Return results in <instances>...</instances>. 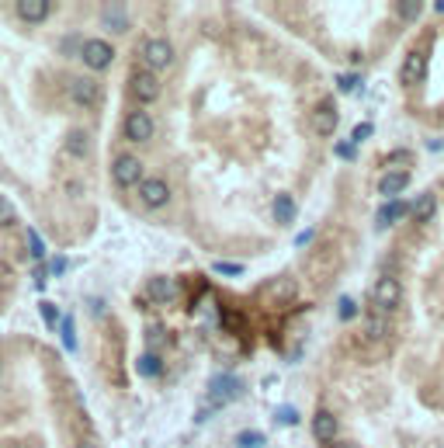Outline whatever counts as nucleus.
Returning <instances> with one entry per match:
<instances>
[{
  "instance_id": "15",
  "label": "nucleus",
  "mask_w": 444,
  "mask_h": 448,
  "mask_svg": "<svg viewBox=\"0 0 444 448\" xmlns=\"http://www.w3.org/2000/svg\"><path fill=\"white\" fill-rule=\"evenodd\" d=\"M101 21H104V28H108V32H115V35H119V32L128 28V7H125V4H108V7L101 11Z\"/></svg>"
},
{
  "instance_id": "20",
  "label": "nucleus",
  "mask_w": 444,
  "mask_h": 448,
  "mask_svg": "<svg viewBox=\"0 0 444 448\" xmlns=\"http://www.w3.org/2000/svg\"><path fill=\"white\" fill-rule=\"evenodd\" d=\"M434 212H438V199H434L431 191H424V195L413 202V212H409V216H416V219H431Z\"/></svg>"
},
{
  "instance_id": "22",
  "label": "nucleus",
  "mask_w": 444,
  "mask_h": 448,
  "mask_svg": "<svg viewBox=\"0 0 444 448\" xmlns=\"http://www.w3.org/2000/svg\"><path fill=\"white\" fill-rule=\"evenodd\" d=\"M136 372H143V375H160V372H163L160 355H153V351L139 355V358H136Z\"/></svg>"
},
{
  "instance_id": "4",
  "label": "nucleus",
  "mask_w": 444,
  "mask_h": 448,
  "mask_svg": "<svg viewBox=\"0 0 444 448\" xmlns=\"http://www.w3.org/2000/svg\"><path fill=\"white\" fill-rule=\"evenodd\" d=\"M139 56H143V66H150V70H167V66L174 63V45L167 39H146L143 49H139Z\"/></svg>"
},
{
  "instance_id": "35",
  "label": "nucleus",
  "mask_w": 444,
  "mask_h": 448,
  "mask_svg": "<svg viewBox=\"0 0 444 448\" xmlns=\"http://www.w3.org/2000/svg\"><path fill=\"white\" fill-rule=\"evenodd\" d=\"M219 275H243V264H215Z\"/></svg>"
},
{
  "instance_id": "9",
  "label": "nucleus",
  "mask_w": 444,
  "mask_h": 448,
  "mask_svg": "<svg viewBox=\"0 0 444 448\" xmlns=\"http://www.w3.org/2000/svg\"><path fill=\"white\" fill-rule=\"evenodd\" d=\"M121 132H125V139H132V143H146V139L153 136V119H150L146 112H128L125 122H121Z\"/></svg>"
},
{
  "instance_id": "32",
  "label": "nucleus",
  "mask_w": 444,
  "mask_h": 448,
  "mask_svg": "<svg viewBox=\"0 0 444 448\" xmlns=\"http://www.w3.org/2000/svg\"><path fill=\"white\" fill-rule=\"evenodd\" d=\"M337 157H340V160H354V157H358V146H354L351 139H344V143H337Z\"/></svg>"
},
{
  "instance_id": "3",
  "label": "nucleus",
  "mask_w": 444,
  "mask_h": 448,
  "mask_svg": "<svg viewBox=\"0 0 444 448\" xmlns=\"http://www.w3.org/2000/svg\"><path fill=\"white\" fill-rule=\"evenodd\" d=\"M112 177H115V184H121V188L143 184V163H139V157L136 153H119L112 160Z\"/></svg>"
},
{
  "instance_id": "11",
  "label": "nucleus",
  "mask_w": 444,
  "mask_h": 448,
  "mask_svg": "<svg viewBox=\"0 0 444 448\" xmlns=\"http://www.w3.org/2000/svg\"><path fill=\"white\" fill-rule=\"evenodd\" d=\"M70 101H77V105H83V108L97 105V101H101V87H97V81H90V77H70Z\"/></svg>"
},
{
  "instance_id": "34",
  "label": "nucleus",
  "mask_w": 444,
  "mask_h": 448,
  "mask_svg": "<svg viewBox=\"0 0 444 448\" xmlns=\"http://www.w3.org/2000/svg\"><path fill=\"white\" fill-rule=\"evenodd\" d=\"M368 136H371V122L358 125V129H354V136H351V143H354V146H358V143H361V139H368Z\"/></svg>"
},
{
  "instance_id": "36",
  "label": "nucleus",
  "mask_w": 444,
  "mask_h": 448,
  "mask_svg": "<svg viewBox=\"0 0 444 448\" xmlns=\"http://www.w3.org/2000/svg\"><path fill=\"white\" fill-rule=\"evenodd\" d=\"M313 237H316V230H302V233H299V240H295V244H299V247H306V244H309V240H313Z\"/></svg>"
},
{
  "instance_id": "37",
  "label": "nucleus",
  "mask_w": 444,
  "mask_h": 448,
  "mask_svg": "<svg viewBox=\"0 0 444 448\" xmlns=\"http://www.w3.org/2000/svg\"><path fill=\"white\" fill-rule=\"evenodd\" d=\"M389 163H409V153H392V157H389Z\"/></svg>"
},
{
  "instance_id": "27",
  "label": "nucleus",
  "mask_w": 444,
  "mask_h": 448,
  "mask_svg": "<svg viewBox=\"0 0 444 448\" xmlns=\"http://www.w3.org/2000/svg\"><path fill=\"white\" fill-rule=\"evenodd\" d=\"M236 445L240 448H264V435H257V431H243V435H236Z\"/></svg>"
},
{
  "instance_id": "13",
  "label": "nucleus",
  "mask_w": 444,
  "mask_h": 448,
  "mask_svg": "<svg viewBox=\"0 0 444 448\" xmlns=\"http://www.w3.org/2000/svg\"><path fill=\"white\" fill-rule=\"evenodd\" d=\"M406 184H409V174H406V170H389V174H382V177H378L375 191H378L382 199H389V202H392V199H400V195L406 191Z\"/></svg>"
},
{
  "instance_id": "6",
  "label": "nucleus",
  "mask_w": 444,
  "mask_h": 448,
  "mask_svg": "<svg viewBox=\"0 0 444 448\" xmlns=\"http://www.w3.org/2000/svg\"><path fill=\"white\" fill-rule=\"evenodd\" d=\"M424 77H427V56H424L420 49L406 52L403 66H400V83H403V87H420Z\"/></svg>"
},
{
  "instance_id": "8",
  "label": "nucleus",
  "mask_w": 444,
  "mask_h": 448,
  "mask_svg": "<svg viewBox=\"0 0 444 448\" xmlns=\"http://www.w3.org/2000/svg\"><path fill=\"white\" fill-rule=\"evenodd\" d=\"M139 199H143V205H150V208H163V205L170 202V184L163 177H143Z\"/></svg>"
},
{
  "instance_id": "1",
  "label": "nucleus",
  "mask_w": 444,
  "mask_h": 448,
  "mask_svg": "<svg viewBox=\"0 0 444 448\" xmlns=\"http://www.w3.org/2000/svg\"><path fill=\"white\" fill-rule=\"evenodd\" d=\"M243 393V382L236 379V375H229V372H219L212 382H208V407L198 413V417H205V413H212V410L226 407L229 400H236Z\"/></svg>"
},
{
  "instance_id": "10",
  "label": "nucleus",
  "mask_w": 444,
  "mask_h": 448,
  "mask_svg": "<svg viewBox=\"0 0 444 448\" xmlns=\"http://www.w3.org/2000/svg\"><path fill=\"white\" fill-rule=\"evenodd\" d=\"M337 431H340V424H337V417L330 413V410H316V417H313V435H316V442L323 448L337 445Z\"/></svg>"
},
{
  "instance_id": "31",
  "label": "nucleus",
  "mask_w": 444,
  "mask_h": 448,
  "mask_svg": "<svg viewBox=\"0 0 444 448\" xmlns=\"http://www.w3.org/2000/svg\"><path fill=\"white\" fill-rule=\"evenodd\" d=\"M14 219H18V212H14V205H11V202H7V199H4V195H0V226H11Z\"/></svg>"
},
{
  "instance_id": "7",
  "label": "nucleus",
  "mask_w": 444,
  "mask_h": 448,
  "mask_svg": "<svg viewBox=\"0 0 444 448\" xmlns=\"http://www.w3.org/2000/svg\"><path fill=\"white\" fill-rule=\"evenodd\" d=\"M128 90L136 101H157L160 98V81L153 77V70H136L128 77Z\"/></svg>"
},
{
  "instance_id": "14",
  "label": "nucleus",
  "mask_w": 444,
  "mask_h": 448,
  "mask_svg": "<svg viewBox=\"0 0 444 448\" xmlns=\"http://www.w3.org/2000/svg\"><path fill=\"white\" fill-rule=\"evenodd\" d=\"M14 11H18V18L21 21H28V25H39L49 18V11H52V4L49 0H18L14 4Z\"/></svg>"
},
{
  "instance_id": "28",
  "label": "nucleus",
  "mask_w": 444,
  "mask_h": 448,
  "mask_svg": "<svg viewBox=\"0 0 444 448\" xmlns=\"http://www.w3.org/2000/svg\"><path fill=\"white\" fill-rule=\"evenodd\" d=\"M39 313H42V320H45V326H56V324H59V310H56L49 299H42Z\"/></svg>"
},
{
  "instance_id": "25",
  "label": "nucleus",
  "mask_w": 444,
  "mask_h": 448,
  "mask_svg": "<svg viewBox=\"0 0 444 448\" xmlns=\"http://www.w3.org/2000/svg\"><path fill=\"white\" fill-rule=\"evenodd\" d=\"M420 11H424V4H420V0H403V4H396V14H400L403 21L420 18Z\"/></svg>"
},
{
  "instance_id": "38",
  "label": "nucleus",
  "mask_w": 444,
  "mask_h": 448,
  "mask_svg": "<svg viewBox=\"0 0 444 448\" xmlns=\"http://www.w3.org/2000/svg\"><path fill=\"white\" fill-rule=\"evenodd\" d=\"M77 448H97V445H94V442H83V445H77Z\"/></svg>"
},
{
  "instance_id": "17",
  "label": "nucleus",
  "mask_w": 444,
  "mask_h": 448,
  "mask_svg": "<svg viewBox=\"0 0 444 448\" xmlns=\"http://www.w3.org/2000/svg\"><path fill=\"white\" fill-rule=\"evenodd\" d=\"M313 129H316L320 136H330V132L337 129V108H333V101H323V105L316 108V115H313Z\"/></svg>"
},
{
  "instance_id": "16",
  "label": "nucleus",
  "mask_w": 444,
  "mask_h": 448,
  "mask_svg": "<svg viewBox=\"0 0 444 448\" xmlns=\"http://www.w3.org/2000/svg\"><path fill=\"white\" fill-rule=\"evenodd\" d=\"M146 295H150L153 302H174V299H177V282H174V278H167V275H160V278H153V282H150Z\"/></svg>"
},
{
  "instance_id": "18",
  "label": "nucleus",
  "mask_w": 444,
  "mask_h": 448,
  "mask_svg": "<svg viewBox=\"0 0 444 448\" xmlns=\"http://www.w3.org/2000/svg\"><path fill=\"white\" fill-rule=\"evenodd\" d=\"M66 153H70V157H77V160H83V157L90 153V132H83V129H70V132H66Z\"/></svg>"
},
{
  "instance_id": "39",
  "label": "nucleus",
  "mask_w": 444,
  "mask_h": 448,
  "mask_svg": "<svg viewBox=\"0 0 444 448\" xmlns=\"http://www.w3.org/2000/svg\"><path fill=\"white\" fill-rule=\"evenodd\" d=\"M330 448H347V445H330Z\"/></svg>"
},
{
  "instance_id": "5",
  "label": "nucleus",
  "mask_w": 444,
  "mask_h": 448,
  "mask_svg": "<svg viewBox=\"0 0 444 448\" xmlns=\"http://www.w3.org/2000/svg\"><path fill=\"white\" fill-rule=\"evenodd\" d=\"M80 59L83 66H90V70H108L112 59H115V49L104 39H87L80 45Z\"/></svg>"
},
{
  "instance_id": "33",
  "label": "nucleus",
  "mask_w": 444,
  "mask_h": 448,
  "mask_svg": "<svg viewBox=\"0 0 444 448\" xmlns=\"http://www.w3.org/2000/svg\"><path fill=\"white\" fill-rule=\"evenodd\" d=\"M275 417H278V424H295V420H299V413H295L292 407H282Z\"/></svg>"
},
{
  "instance_id": "26",
  "label": "nucleus",
  "mask_w": 444,
  "mask_h": 448,
  "mask_svg": "<svg viewBox=\"0 0 444 448\" xmlns=\"http://www.w3.org/2000/svg\"><path fill=\"white\" fill-rule=\"evenodd\" d=\"M337 313H340V320H354V317H358V302H354L351 295H340V302H337Z\"/></svg>"
},
{
  "instance_id": "12",
  "label": "nucleus",
  "mask_w": 444,
  "mask_h": 448,
  "mask_svg": "<svg viewBox=\"0 0 444 448\" xmlns=\"http://www.w3.org/2000/svg\"><path fill=\"white\" fill-rule=\"evenodd\" d=\"M413 212V202H403V199H392V202L378 205V212H375V230H389L392 223H400L403 216Z\"/></svg>"
},
{
  "instance_id": "21",
  "label": "nucleus",
  "mask_w": 444,
  "mask_h": 448,
  "mask_svg": "<svg viewBox=\"0 0 444 448\" xmlns=\"http://www.w3.org/2000/svg\"><path fill=\"white\" fill-rule=\"evenodd\" d=\"M364 334L375 337V341H382V337L389 334V317H385V313H371L368 324H364Z\"/></svg>"
},
{
  "instance_id": "24",
  "label": "nucleus",
  "mask_w": 444,
  "mask_h": 448,
  "mask_svg": "<svg viewBox=\"0 0 444 448\" xmlns=\"http://www.w3.org/2000/svg\"><path fill=\"white\" fill-rule=\"evenodd\" d=\"M299 292H295V282L292 278H278L275 285H271V299H278V302H288V299H295Z\"/></svg>"
},
{
  "instance_id": "30",
  "label": "nucleus",
  "mask_w": 444,
  "mask_h": 448,
  "mask_svg": "<svg viewBox=\"0 0 444 448\" xmlns=\"http://www.w3.org/2000/svg\"><path fill=\"white\" fill-rule=\"evenodd\" d=\"M28 250H32V257H35V261L45 257V244H42V237L35 233V230H28Z\"/></svg>"
},
{
  "instance_id": "29",
  "label": "nucleus",
  "mask_w": 444,
  "mask_h": 448,
  "mask_svg": "<svg viewBox=\"0 0 444 448\" xmlns=\"http://www.w3.org/2000/svg\"><path fill=\"white\" fill-rule=\"evenodd\" d=\"M337 87H340L344 94H351V90L361 87V77H358V73H340V77H337Z\"/></svg>"
},
{
  "instance_id": "23",
  "label": "nucleus",
  "mask_w": 444,
  "mask_h": 448,
  "mask_svg": "<svg viewBox=\"0 0 444 448\" xmlns=\"http://www.w3.org/2000/svg\"><path fill=\"white\" fill-rule=\"evenodd\" d=\"M59 337H63V348L66 351L77 348V324H73V317H63L59 320Z\"/></svg>"
},
{
  "instance_id": "2",
  "label": "nucleus",
  "mask_w": 444,
  "mask_h": 448,
  "mask_svg": "<svg viewBox=\"0 0 444 448\" xmlns=\"http://www.w3.org/2000/svg\"><path fill=\"white\" fill-rule=\"evenodd\" d=\"M403 302V282L396 275H382L375 285H371V306L378 313H392L396 306Z\"/></svg>"
},
{
  "instance_id": "19",
  "label": "nucleus",
  "mask_w": 444,
  "mask_h": 448,
  "mask_svg": "<svg viewBox=\"0 0 444 448\" xmlns=\"http://www.w3.org/2000/svg\"><path fill=\"white\" fill-rule=\"evenodd\" d=\"M295 212H299V208H295V199H292V195H278L275 205H271V216H275V223H282V226H288V223L295 219Z\"/></svg>"
}]
</instances>
